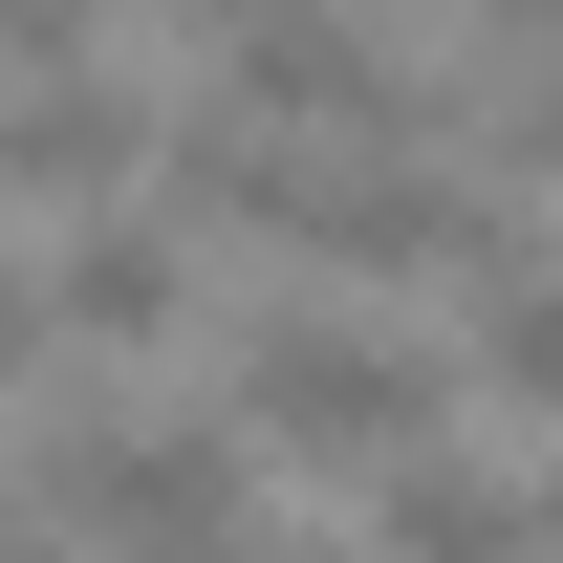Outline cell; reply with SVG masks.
Returning a JSON list of instances; mask_svg holds the SVG:
<instances>
[{
  "label": "cell",
  "instance_id": "1",
  "mask_svg": "<svg viewBox=\"0 0 563 563\" xmlns=\"http://www.w3.org/2000/svg\"><path fill=\"white\" fill-rule=\"evenodd\" d=\"M174 217H239V239H303V261H368V282H520V217L477 174H390V131L303 152V131H174Z\"/></svg>",
  "mask_w": 563,
  "mask_h": 563
},
{
  "label": "cell",
  "instance_id": "2",
  "mask_svg": "<svg viewBox=\"0 0 563 563\" xmlns=\"http://www.w3.org/2000/svg\"><path fill=\"white\" fill-rule=\"evenodd\" d=\"M239 433H261V455H325V477H390V455H433V347L282 303L261 347H239Z\"/></svg>",
  "mask_w": 563,
  "mask_h": 563
},
{
  "label": "cell",
  "instance_id": "7",
  "mask_svg": "<svg viewBox=\"0 0 563 563\" xmlns=\"http://www.w3.org/2000/svg\"><path fill=\"white\" fill-rule=\"evenodd\" d=\"M174 303H196V261H174V217H87L66 261H44V325H66V347H152Z\"/></svg>",
  "mask_w": 563,
  "mask_h": 563
},
{
  "label": "cell",
  "instance_id": "9",
  "mask_svg": "<svg viewBox=\"0 0 563 563\" xmlns=\"http://www.w3.org/2000/svg\"><path fill=\"white\" fill-rule=\"evenodd\" d=\"M498 152H520V174H563V66L520 87V109H498Z\"/></svg>",
  "mask_w": 563,
  "mask_h": 563
},
{
  "label": "cell",
  "instance_id": "11",
  "mask_svg": "<svg viewBox=\"0 0 563 563\" xmlns=\"http://www.w3.org/2000/svg\"><path fill=\"white\" fill-rule=\"evenodd\" d=\"M542 563H563V477H542Z\"/></svg>",
  "mask_w": 563,
  "mask_h": 563
},
{
  "label": "cell",
  "instance_id": "4",
  "mask_svg": "<svg viewBox=\"0 0 563 563\" xmlns=\"http://www.w3.org/2000/svg\"><path fill=\"white\" fill-rule=\"evenodd\" d=\"M196 22H217V66H239L261 131H433L455 109V66H390L347 0H196Z\"/></svg>",
  "mask_w": 563,
  "mask_h": 563
},
{
  "label": "cell",
  "instance_id": "10",
  "mask_svg": "<svg viewBox=\"0 0 563 563\" xmlns=\"http://www.w3.org/2000/svg\"><path fill=\"white\" fill-rule=\"evenodd\" d=\"M44 347H66V325H44V282L0 261V368H44Z\"/></svg>",
  "mask_w": 563,
  "mask_h": 563
},
{
  "label": "cell",
  "instance_id": "12",
  "mask_svg": "<svg viewBox=\"0 0 563 563\" xmlns=\"http://www.w3.org/2000/svg\"><path fill=\"white\" fill-rule=\"evenodd\" d=\"M0 563H66V542H0Z\"/></svg>",
  "mask_w": 563,
  "mask_h": 563
},
{
  "label": "cell",
  "instance_id": "5",
  "mask_svg": "<svg viewBox=\"0 0 563 563\" xmlns=\"http://www.w3.org/2000/svg\"><path fill=\"white\" fill-rule=\"evenodd\" d=\"M131 152H152V109L109 66H22V87H0V196H109Z\"/></svg>",
  "mask_w": 563,
  "mask_h": 563
},
{
  "label": "cell",
  "instance_id": "3",
  "mask_svg": "<svg viewBox=\"0 0 563 563\" xmlns=\"http://www.w3.org/2000/svg\"><path fill=\"white\" fill-rule=\"evenodd\" d=\"M44 498L109 520V563H282L261 477H239L217 433H44Z\"/></svg>",
  "mask_w": 563,
  "mask_h": 563
},
{
  "label": "cell",
  "instance_id": "8",
  "mask_svg": "<svg viewBox=\"0 0 563 563\" xmlns=\"http://www.w3.org/2000/svg\"><path fill=\"white\" fill-rule=\"evenodd\" d=\"M477 390H498V412H542V433H563V282H542V261H520V282L477 303Z\"/></svg>",
  "mask_w": 563,
  "mask_h": 563
},
{
  "label": "cell",
  "instance_id": "6",
  "mask_svg": "<svg viewBox=\"0 0 563 563\" xmlns=\"http://www.w3.org/2000/svg\"><path fill=\"white\" fill-rule=\"evenodd\" d=\"M368 563H542V498L477 455H390L368 477Z\"/></svg>",
  "mask_w": 563,
  "mask_h": 563
}]
</instances>
